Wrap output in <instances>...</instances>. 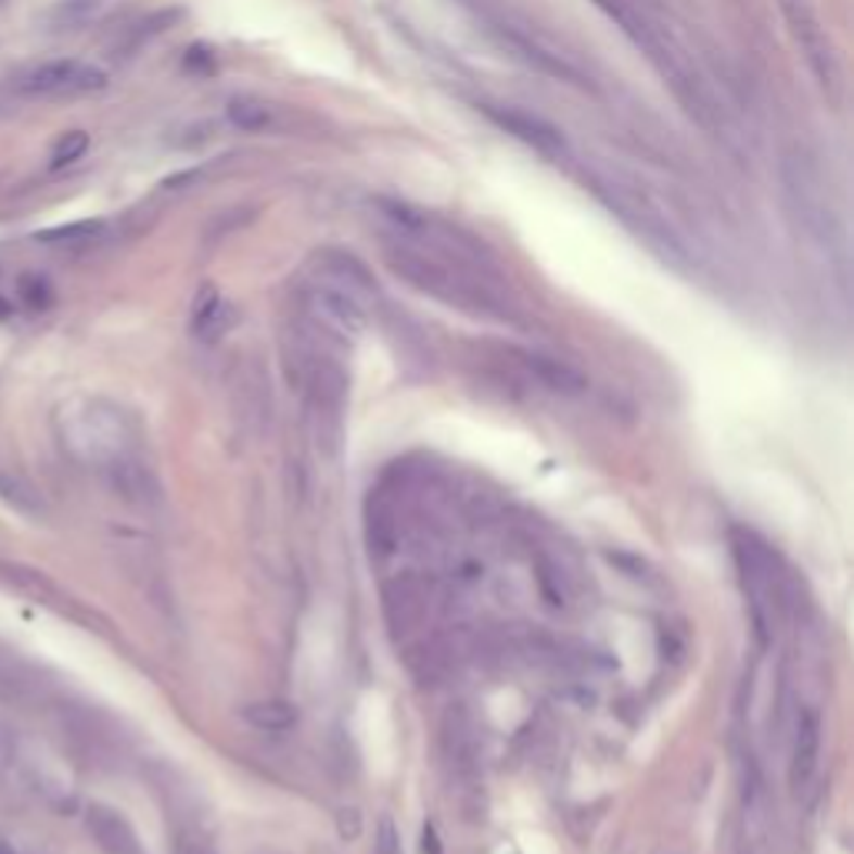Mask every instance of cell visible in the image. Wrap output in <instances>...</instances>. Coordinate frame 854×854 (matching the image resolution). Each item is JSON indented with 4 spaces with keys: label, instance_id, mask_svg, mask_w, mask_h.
<instances>
[{
    "label": "cell",
    "instance_id": "6da1fadb",
    "mask_svg": "<svg viewBox=\"0 0 854 854\" xmlns=\"http://www.w3.org/2000/svg\"><path fill=\"white\" fill-rule=\"evenodd\" d=\"M384 264L391 267V275L400 278L408 288L447 307H458V310L474 314V318H494V321L518 318L508 291L490 275V267H481L461 257H447V254L408 244L400 238L384 244Z\"/></svg>",
    "mask_w": 854,
    "mask_h": 854
},
{
    "label": "cell",
    "instance_id": "7a4b0ae2",
    "mask_svg": "<svg viewBox=\"0 0 854 854\" xmlns=\"http://www.w3.org/2000/svg\"><path fill=\"white\" fill-rule=\"evenodd\" d=\"M58 431L77 461L101 471L133 455V431L127 418L104 400L71 404L58 418Z\"/></svg>",
    "mask_w": 854,
    "mask_h": 854
},
{
    "label": "cell",
    "instance_id": "3957f363",
    "mask_svg": "<svg viewBox=\"0 0 854 854\" xmlns=\"http://www.w3.org/2000/svg\"><path fill=\"white\" fill-rule=\"evenodd\" d=\"M735 561L751 608L754 632L761 645H772L788 617V581L781 574V564L772 555V548L748 531L735 534Z\"/></svg>",
    "mask_w": 854,
    "mask_h": 854
},
{
    "label": "cell",
    "instance_id": "277c9868",
    "mask_svg": "<svg viewBox=\"0 0 854 854\" xmlns=\"http://www.w3.org/2000/svg\"><path fill=\"white\" fill-rule=\"evenodd\" d=\"M598 191L608 197V204L632 224L638 234H645L654 247H661L664 254L685 260V247L681 238L674 234V228L667 224V217L654 207V201L638 191L635 184H621V181H598Z\"/></svg>",
    "mask_w": 854,
    "mask_h": 854
},
{
    "label": "cell",
    "instance_id": "5b68a950",
    "mask_svg": "<svg viewBox=\"0 0 854 854\" xmlns=\"http://www.w3.org/2000/svg\"><path fill=\"white\" fill-rule=\"evenodd\" d=\"M107 87V74L87 61H48L17 80V91L30 98H77Z\"/></svg>",
    "mask_w": 854,
    "mask_h": 854
},
{
    "label": "cell",
    "instance_id": "8992f818",
    "mask_svg": "<svg viewBox=\"0 0 854 854\" xmlns=\"http://www.w3.org/2000/svg\"><path fill=\"white\" fill-rule=\"evenodd\" d=\"M434 584L418 574H400L384 588V617L394 635L421 632L434 611Z\"/></svg>",
    "mask_w": 854,
    "mask_h": 854
},
{
    "label": "cell",
    "instance_id": "52a82bcc",
    "mask_svg": "<svg viewBox=\"0 0 854 854\" xmlns=\"http://www.w3.org/2000/svg\"><path fill=\"white\" fill-rule=\"evenodd\" d=\"M821 764V714L818 708L798 704L794 711V728H791V788L801 794L812 788Z\"/></svg>",
    "mask_w": 854,
    "mask_h": 854
},
{
    "label": "cell",
    "instance_id": "ba28073f",
    "mask_svg": "<svg viewBox=\"0 0 854 854\" xmlns=\"http://www.w3.org/2000/svg\"><path fill=\"white\" fill-rule=\"evenodd\" d=\"M310 278H318V281H324V284H331V288L357 297L361 304H374V301H378V281H374V275H371L368 267L357 260L354 254H347V251H334V247L321 251L318 257H314V264H310Z\"/></svg>",
    "mask_w": 854,
    "mask_h": 854
},
{
    "label": "cell",
    "instance_id": "9c48e42d",
    "mask_svg": "<svg viewBox=\"0 0 854 854\" xmlns=\"http://www.w3.org/2000/svg\"><path fill=\"white\" fill-rule=\"evenodd\" d=\"M484 114L498 124L501 130H508L511 138H518L521 144L534 148L537 154H545V157H561L564 154V138H561V130L555 124H548L545 117H537V114H527L521 107H494L487 104Z\"/></svg>",
    "mask_w": 854,
    "mask_h": 854
},
{
    "label": "cell",
    "instance_id": "30bf717a",
    "mask_svg": "<svg viewBox=\"0 0 854 854\" xmlns=\"http://www.w3.org/2000/svg\"><path fill=\"white\" fill-rule=\"evenodd\" d=\"M508 357L518 365V371L524 378H531L534 384H541L545 391H555V394H581L588 387V378H584L574 365L561 361V357H551V354H541V350H518L511 347Z\"/></svg>",
    "mask_w": 854,
    "mask_h": 854
},
{
    "label": "cell",
    "instance_id": "8fae6325",
    "mask_svg": "<svg viewBox=\"0 0 854 854\" xmlns=\"http://www.w3.org/2000/svg\"><path fill=\"white\" fill-rule=\"evenodd\" d=\"M788 24H791V34L798 37L801 51L807 58V64L815 67V74L825 80V84H834V58H831V48L825 40V30L818 27L815 14L807 11L804 0H778Z\"/></svg>",
    "mask_w": 854,
    "mask_h": 854
},
{
    "label": "cell",
    "instance_id": "7c38bea8",
    "mask_svg": "<svg viewBox=\"0 0 854 854\" xmlns=\"http://www.w3.org/2000/svg\"><path fill=\"white\" fill-rule=\"evenodd\" d=\"M84 825H87L94 844L104 854H144V844H141L138 831L130 828V821L120 812H114V807H107V804H91V807H87Z\"/></svg>",
    "mask_w": 854,
    "mask_h": 854
},
{
    "label": "cell",
    "instance_id": "4fadbf2b",
    "mask_svg": "<svg viewBox=\"0 0 854 854\" xmlns=\"http://www.w3.org/2000/svg\"><path fill=\"white\" fill-rule=\"evenodd\" d=\"M741 812H744L741 818H744L748 844H764V838H768V825H772V798H768V785H764L754 761H748V768H744Z\"/></svg>",
    "mask_w": 854,
    "mask_h": 854
},
{
    "label": "cell",
    "instance_id": "5bb4252c",
    "mask_svg": "<svg viewBox=\"0 0 854 854\" xmlns=\"http://www.w3.org/2000/svg\"><path fill=\"white\" fill-rule=\"evenodd\" d=\"M234 321H238L234 307L220 297L217 288H204V291L197 294L194 310H191V331H194L197 341H204V344L220 341L224 334L234 328Z\"/></svg>",
    "mask_w": 854,
    "mask_h": 854
},
{
    "label": "cell",
    "instance_id": "9a60e30c",
    "mask_svg": "<svg viewBox=\"0 0 854 854\" xmlns=\"http://www.w3.org/2000/svg\"><path fill=\"white\" fill-rule=\"evenodd\" d=\"M244 722L254 725L257 731H267V735H281V731H291L297 725V708L291 701H254L244 708Z\"/></svg>",
    "mask_w": 854,
    "mask_h": 854
},
{
    "label": "cell",
    "instance_id": "2e32d148",
    "mask_svg": "<svg viewBox=\"0 0 854 854\" xmlns=\"http://www.w3.org/2000/svg\"><path fill=\"white\" fill-rule=\"evenodd\" d=\"M0 498H4L14 511L40 518L43 514V498L40 490L17 471H0Z\"/></svg>",
    "mask_w": 854,
    "mask_h": 854
},
{
    "label": "cell",
    "instance_id": "e0dca14e",
    "mask_svg": "<svg viewBox=\"0 0 854 854\" xmlns=\"http://www.w3.org/2000/svg\"><path fill=\"white\" fill-rule=\"evenodd\" d=\"M104 8H107V0H58L48 14V21L58 30H74V27H84L94 17H101Z\"/></svg>",
    "mask_w": 854,
    "mask_h": 854
},
{
    "label": "cell",
    "instance_id": "ac0fdd59",
    "mask_svg": "<svg viewBox=\"0 0 854 854\" xmlns=\"http://www.w3.org/2000/svg\"><path fill=\"white\" fill-rule=\"evenodd\" d=\"M228 117H231L234 127L254 133V130H264L267 124H271L275 111L267 107L264 101H254V98H234V101L228 104Z\"/></svg>",
    "mask_w": 854,
    "mask_h": 854
},
{
    "label": "cell",
    "instance_id": "d6986e66",
    "mask_svg": "<svg viewBox=\"0 0 854 854\" xmlns=\"http://www.w3.org/2000/svg\"><path fill=\"white\" fill-rule=\"evenodd\" d=\"M174 854H217L211 828L201 821H184L174 831Z\"/></svg>",
    "mask_w": 854,
    "mask_h": 854
},
{
    "label": "cell",
    "instance_id": "ffe728a7",
    "mask_svg": "<svg viewBox=\"0 0 854 854\" xmlns=\"http://www.w3.org/2000/svg\"><path fill=\"white\" fill-rule=\"evenodd\" d=\"M104 231L101 220H80V224H67V228H54L37 234V241L43 244H94Z\"/></svg>",
    "mask_w": 854,
    "mask_h": 854
},
{
    "label": "cell",
    "instance_id": "44dd1931",
    "mask_svg": "<svg viewBox=\"0 0 854 854\" xmlns=\"http://www.w3.org/2000/svg\"><path fill=\"white\" fill-rule=\"evenodd\" d=\"M87 148H91V138H87L84 130H67V133H61L54 151H51V167L61 170V167L80 161V157L87 154Z\"/></svg>",
    "mask_w": 854,
    "mask_h": 854
},
{
    "label": "cell",
    "instance_id": "7402d4cb",
    "mask_svg": "<svg viewBox=\"0 0 854 854\" xmlns=\"http://www.w3.org/2000/svg\"><path fill=\"white\" fill-rule=\"evenodd\" d=\"M21 301H24L27 307H34V310H43V307H51L54 291H51V284L43 281V278L27 275V278H21Z\"/></svg>",
    "mask_w": 854,
    "mask_h": 854
},
{
    "label": "cell",
    "instance_id": "603a6c76",
    "mask_svg": "<svg viewBox=\"0 0 854 854\" xmlns=\"http://www.w3.org/2000/svg\"><path fill=\"white\" fill-rule=\"evenodd\" d=\"M374 854H404L400 847V831L394 828L391 818H384L378 825V834H374Z\"/></svg>",
    "mask_w": 854,
    "mask_h": 854
},
{
    "label": "cell",
    "instance_id": "cb8c5ba5",
    "mask_svg": "<svg viewBox=\"0 0 854 854\" xmlns=\"http://www.w3.org/2000/svg\"><path fill=\"white\" fill-rule=\"evenodd\" d=\"M595 4L608 14V17H614L627 34H635L638 40H641V30H638V24H635V17L627 14V8H624V0H595Z\"/></svg>",
    "mask_w": 854,
    "mask_h": 854
},
{
    "label": "cell",
    "instance_id": "d4e9b609",
    "mask_svg": "<svg viewBox=\"0 0 854 854\" xmlns=\"http://www.w3.org/2000/svg\"><path fill=\"white\" fill-rule=\"evenodd\" d=\"M0 854H17V847H14L4 834H0Z\"/></svg>",
    "mask_w": 854,
    "mask_h": 854
}]
</instances>
